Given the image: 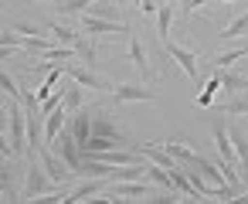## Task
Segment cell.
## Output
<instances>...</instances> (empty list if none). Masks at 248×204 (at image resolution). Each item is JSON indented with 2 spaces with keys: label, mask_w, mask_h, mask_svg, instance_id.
Segmentation results:
<instances>
[{
  "label": "cell",
  "mask_w": 248,
  "mask_h": 204,
  "mask_svg": "<svg viewBox=\"0 0 248 204\" xmlns=\"http://www.w3.org/2000/svg\"><path fill=\"white\" fill-rule=\"evenodd\" d=\"M245 55H248V45H241V48H234V51L217 55V58H214V65H217V68H231V65H234V62H241Z\"/></svg>",
  "instance_id": "21"
},
{
  "label": "cell",
  "mask_w": 248,
  "mask_h": 204,
  "mask_svg": "<svg viewBox=\"0 0 248 204\" xmlns=\"http://www.w3.org/2000/svg\"><path fill=\"white\" fill-rule=\"evenodd\" d=\"M112 106H123V102H156L160 92L156 89H146V85H133V82H123V85H112Z\"/></svg>",
  "instance_id": "4"
},
{
  "label": "cell",
  "mask_w": 248,
  "mask_h": 204,
  "mask_svg": "<svg viewBox=\"0 0 248 204\" xmlns=\"http://www.w3.org/2000/svg\"><path fill=\"white\" fill-rule=\"evenodd\" d=\"M217 92H221V78H217V72H214V75H211V82L197 92V99H194V102H197L201 109H207V106L214 102V95H217Z\"/></svg>",
  "instance_id": "18"
},
{
  "label": "cell",
  "mask_w": 248,
  "mask_h": 204,
  "mask_svg": "<svg viewBox=\"0 0 248 204\" xmlns=\"http://www.w3.org/2000/svg\"><path fill=\"white\" fill-rule=\"evenodd\" d=\"M245 116H248V112H245Z\"/></svg>",
  "instance_id": "32"
},
{
  "label": "cell",
  "mask_w": 248,
  "mask_h": 204,
  "mask_svg": "<svg viewBox=\"0 0 248 204\" xmlns=\"http://www.w3.org/2000/svg\"><path fill=\"white\" fill-rule=\"evenodd\" d=\"M65 75L68 78H75L82 89H95V92H112V82H106L102 75H95L89 65L82 68V65H65Z\"/></svg>",
  "instance_id": "8"
},
{
  "label": "cell",
  "mask_w": 248,
  "mask_h": 204,
  "mask_svg": "<svg viewBox=\"0 0 248 204\" xmlns=\"http://www.w3.org/2000/svg\"><path fill=\"white\" fill-rule=\"evenodd\" d=\"M106 187H109V177H85V180L65 197V204H75V201H95Z\"/></svg>",
  "instance_id": "10"
},
{
  "label": "cell",
  "mask_w": 248,
  "mask_h": 204,
  "mask_svg": "<svg viewBox=\"0 0 248 204\" xmlns=\"http://www.w3.org/2000/svg\"><path fill=\"white\" fill-rule=\"evenodd\" d=\"M11 28H14L17 34H24V38H38V28H34V24H24V21H14Z\"/></svg>",
  "instance_id": "24"
},
{
  "label": "cell",
  "mask_w": 248,
  "mask_h": 204,
  "mask_svg": "<svg viewBox=\"0 0 248 204\" xmlns=\"http://www.w3.org/2000/svg\"><path fill=\"white\" fill-rule=\"evenodd\" d=\"M89 14H95V17H109V21H119V7L112 4V0H92Z\"/></svg>",
  "instance_id": "19"
},
{
  "label": "cell",
  "mask_w": 248,
  "mask_h": 204,
  "mask_svg": "<svg viewBox=\"0 0 248 204\" xmlns=\"http://www.w3.org/2000/svg\"><path fill=\"white\" fill-rule=\"evenodd\" d=\"M38 157H41V163H45V170H48V177H51L55 184H68V180L75 177V170H72V167H68V163H65L51 146H41V150H38Z\"/></svg>",
  "instance_id": "5"
},
{
  "label": "cell",
  "mask_w": 248,
  "mask_h": 204,
  "mask_svg": "<svg viewBox=\"0 0 248 204\" xmlns=\"http://www.w3.org/2000/svg\"><path fill=\"white\" fill-rule=\"evenodd\" d=\"M21 48H11V45H0V62H7V58H14Z\"/></svg>",
  "instance_id": "27"
},
{
  "label": "cell",
  "mask_w": 248,
  "mask_h": 204,
  "mask_svg": "<svg viewBox=\"0 0 248 204\" xmlns=\"http://www.w3.org/2000/svg\"><path fill=\"white\" fill-rule=\"evenodd\" d=\"M7 112H11V119H7L11 146H14L17 157H24V153H28V112H24V102H21V99H11V102H7Z\"/></svg>",
  "instance_id": "2"
},
{
  "label": "cell",
  "mask_w": 248,
  "mask_h": 204,
  "mask_svg": "<svg viewBox=\"0 0 248 204\" xmlns=\"http://www.w3.org/2000/svg\"><path fill=\"white\" fill-rule=\"evenodd\" d=\"M211 136H214V146L221 150V160H224L228 167H238V153H234L231 129L224 126V119H211Z\"/></svg>",
  "instance_id": "7"
},
{
  "label": "cell",
  "mask_w": 248,
  "mask_h": 204,
  "mask_svg": "<svg viewBox=\"0 0 248 204\" xmlns=\"http://www.w3.org/2000/svg\"><path fill=\"white\" fill-rule=\"evenodd\" d=\"M65 123H68V109H65V106H58L55 112L45 116V146H51V143L58 140V133L65 129Z\"/></svg>",
  "instance_id": "13"
},
{
  "label": "cell",
  "mask_w": 248,
  "mask_h": 204,
  "mask_svg": "<svg viewBox=\"0 0 248 204\" xmlns=\"http://www.w3.org/2000/svg\"><path fill=\"white\" fill-rule=\"evenodd\" d=\"M221 112H224V116H245V112H248V95H245V92H238V99L224 102V106H221Z\"/></svg>",
  "instance_id": "20"
},
{
  "label": "cell",
  "mask_w": 248,
  "mask_h": 204,
  "mask_svg": "<svg viewBox=\"0 0 248 204\" xmlns=\"http://www.w3.org/2000/svg\"><path fill=\"white\" fill-rule=\"evenodd\" d=\"M51 4H65V0H51Z\"/></svg>",
  "instance_id": "28"
},
{
  "label": "cell",
  "mask_w": 248,
  "mask_h": 204,
  "mask_svg": "<svg viewBox=\"0 0 248 204\" xmlns=\"http://www.w3.org/2000/svg\"><path fill=\"white\" fill-rule=\"evenodd\" d=\"M85 7H92V0H65V4H58L62 14H78V11H85Z\"/></svg>",
  "instance_id": "23"
},
{
  "label": "cell",
  "mask_w": 248,
  "mask_h": 204,
  "mask_svg": "<svg viewBox=\"0 0 248 204\" xmlns=\"http://www.w3.org/2000/svg\"><path fill=\"white\" fill-rule=\"evenodd\" d=\"M0 7H4V0H0Z\"/></svg>",
  "instance_id": "31"
},
{
  "label": "cell",
  "mask_w": 248,
  "mask_h": 204,
  "mask_svg": "<svg viewBox=\"0 0 248 204\" xmlns=\"http://www.w3.org/2000/svg\"><path fill=\"white\" fill-rule=\"evenodd\" d=\"M133 4H136V7H140V4H143V0H133Z\"/></svg>",
  "instance_id": "29"
},
{
  "label": "cell",
  "mask_w": 248,
  "mask_h": 204,
  "mask_svg": "<svg viewBox=\"0 0 248 204\" xmlns=\"http://www.w3.org/2000/svg\"><path fill=\"white\" fill-rule=\"evenodd\" d=\"M163 146H167V150L173 153V160H177V163H184V167H187V163L194 160V153H197V150H194V146H187L180 136H170V140H163Z\"/></svg>",
  "instance_id": "15"
},
{
  "label": "cell",
  "mask_w": 248,
  "mask_h": 204,
  "mask_svg": "<svg viewBox=\"0 0 248 204\" xmlns=\"http://www.w3.org/2000/svg\"><path fill=\"white\" fill-rule=\"evenodd\" d=\"M245 31H248V11H245V14H234V17L221 28L217 38H221V41H234V38H241Z\"/></svg>",
  "instance_id": "16"
},
{
  "label": "cell",
  "mask_w": 248,
  "mask_h": 204,
  "mask_svg": "<svg viewBox=\"0 0 248 204\" xmlns=\"http://www.w3.org/2000/svg\"><path fill=\"white\" fill-rule=\"evenodd\" d=\"M160 4H163V0H143L136 11H140V14H156V11H160Z\"/></svg>",
  "instance_id": "26"
},
{
  "label": "cell",
  "mask_w": 248,
  "mask_h": 204,
  "mask_svg": "<svg viewBox=\"0 0 248 204\" xmlns=\"http://www.w3.org/2000/svg\"><path fill=\"white\" fill-rule=\"evenodd\" d=\"M136 150L146 157V160H153V163H160V167H167V170H173V167H180L177 160H173V153L163 146V143H136Z\"/></svg>",
  "instance_id": "12"
},
{
  "label": "cell",
  "mask_w": 248,
  "mask_h": 204,
  "mask_svg": "<svg viewBox=\"0 0 248 204\" xmlns=\"http://www.w3.org/2000/svg\"><path fill=\"white\" fill-rule=\"evenodd\" d=\"M214 72H217V78H221V92H231V95L248 92V78H245V75H238V72H231V68H214Z\"/></svg>",
  "instance_id": "14"
},
{
  "label": "cell",
  "mask_w": 248,
  "mask_h": 204,
  "mask_svg": "<svg viewBox=\"0 0 248 204\" xmlns=\"http://www.w3.org/2000/svg\"><path fill=\"white\" fill-rule=\"evenodd\" d=\"M204 4H211V0H180V11H184V14H194V11L204 7Z\"/></svg>",
  "instance_id": "25"
},
{
  "label": "cell",
  "mask_w": 248,
  "mask_h": 204,
  "mask_svg": "<svg viewBox=\"0 0 248 204\" xmlns=\"http://www.w3.org/2000/svg\"><path fill=\"white\" fill-rule=\"evenodd\" d=\"M82 31L85 34H129V28L123 21H109V17H95V14H82Z\"/></svg>",
  "instance_id": "9"
},
{
  "label": "cell",
  "mask_w": 248,
  "mask_h": 204,
  "mask_svg": "<svg viewBox=\"0 0 248 204\" xmlns=\"http://www.w3.org/2000/svg\"><path fill=\"white\" fill-rule=\"evenodd\" d=\"M51 187H58V184L48 177V170H45L41 157H38V153H28V173H24L21 201H38V197H41V194H48Z\"/></svg>",
  "instance_id": "1"
},
{
  "label": "cell",
  "mask_w": 248,
  "mask_h": 204,
  "mask_svg": "<svg viewBox=\"0 0 248 204\" xmlns=\"http://www.w3.org/2000/svg\"><path fill=\"white\" fill-rule=\"evenodd\" d=\"M48 28H51V34H55V41H58V45L75 48V55H78V58H85V65H95V48H92V41H89L85 34L72 31V28H65V24H58V21H51Z\"/></svg>",
  "instance_id": "3"
},
{
  "label": "cell",
  "mask_w": 248,
  "mask_h": 204,
  "mask_svg": "<svg viewBox=\"0 0 248 204\" xmlns=\"http://www.w3.org/2000/svg\"><path fill=\"white\" fill-rule=\"evenodd\" d=\"M0 89H4V95H7V99H21V85H17L4 68H0Z\"/></svg>",
  "instance_id": "22"
},
{
  "label": "cell",
  "mask_w": 248,
  "mask_h": 204,
  "mask_svg": "<svg viewBox=\"0 0 248 204\" xmlns=\"http://www.w3.org/2000/svg\"><path fill=\"white\" fill-rule=\"evenodd\" d=\"M221 4H231V0H221Z\"/></svg>",
  "instance_id": "30"
},
{
  "label": "cell",
  "mask_w": 248,
  "mask_h": 204,
  "mask_svg": "<svg viewBox=\"0 0 248 204\" xmlns=\"http://www.w3.org/2000/svg\"><path fill=\"white\" fill-rule=\"evenodd\" d=\"M126 48H129V62L136 65L140 78H143V82H150V78H153V68H150V62H146V48L140 45V38H136L133 31L126 34Z\"/></svg>",
  "instance_id": "11"
},
{
  "label": "cell",
  "mask_w": 248,
  "mask_h": 204,
  "mask_svg": "<svg viewBox=\"0 0 248 204\" xmlns=\"http://www.w3.org/2000/svg\"><path fill=\"white\" fill-rule=\"evenodd\" d=\"M163 51H167V55H170V58H173V62H177L180 68H184V75H187V78L201 82V65H197V55H194V51H187V48L173 45L170 38L163 41Z\"/></svg>",
  "instance_id": "6"
},
{
  "label": "cell",
  "mask_w": 248,
  "mask_h": 204,
  "mask_svg": "<svg viewBox=\"0 0 248 204\" xmlns=\"http://www.w3.org/2000/svg\"><path fill=\"white\" fill-rule=\"evenodd\" d=\"M170 24H173V0H163L160 11H156V31H160L163 41H167V34H170Z\"/></svg>",
  "instance_id": "17"
}]
</instances>
